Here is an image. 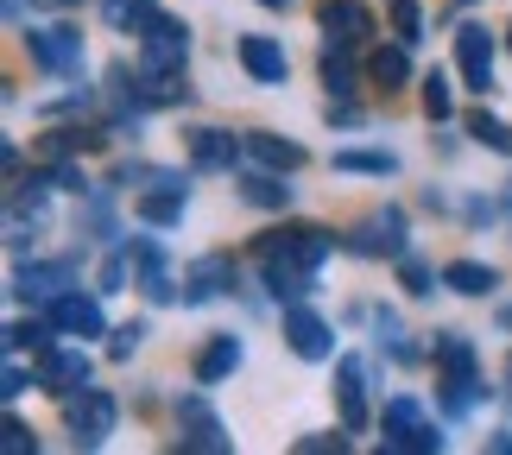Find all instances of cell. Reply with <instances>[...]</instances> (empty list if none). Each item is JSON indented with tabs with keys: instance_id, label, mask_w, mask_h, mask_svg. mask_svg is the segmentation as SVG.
Segmentation results:
<instances>
[{
	"instance_id": "6da1fadb",
	"label": "cell",
	"mask_w": 512,
	"mask_h": 455,
	"mask_svg": "<svg viewBox=\"0 0 512 455\" xmlns=\"http://www.w3.org/2000/svg\"><path fill=\"white\" fill-rule=\"evenodd\" d=\"M329 253H336V241H329L323 228H285V234H272V241H260V266H310L317 272Z\"/></svg>"
},
{
	"instance_id": "7a4b0ae2",
	"label": "cell",
	"mask_w": 512,
	"mask_h": 455,
	"mask_svg": "<svg viewBox=\"0 0 512 455\" xmlns=\"http://www.w3.org/2000/svg\"><path fill=\"white\" fill-rule=\"evenodd\" d=\"M64 418H70V437H76V449H95L114 430V418H121V411H114V399L108 392H95V386H83V392H70L64 399Z\"/></svg>"
},
{
	"instance_id": "3957f363",
	"label": "cell",
	"mask_w": 512,
	"mask_h": 455,
	"mask_svg": "<svg viewBox=\"0 0 512 455\" xmlns=\"http://www.w3.org/2000/svg\"><path fill=\"white\" fill-rule=\"evenodd\" d=\"M380 424H386V449H405V455H430V449H443L437 424H430L411 399H392Z\"/></svg>"
},
{
	"instance_id": "277c9868",
	"label": "cell",
	"mask_w": 512,
	"mask_h": 455,
	"mask_svg": "<svg viewBox=\"0 0 512 455\" xmlns=\"http://www.w3.org/2000/svg\"><path fill=\"white\" fill-rule=\"evenodd\" d=\"M177 430H184V449L228 455V430H222V418L209 411V399H177Z\"/></svg>"
},
{
	"instance_id": "5b68a950",
	"label": "cell",
	"mask_w": 512,
	"mask_h": 455,
	"mask_svg": "<svg viewBox=\"0 0 512 455\" xmlns=\"http://www.w3.org/2000/svg\"><path fill=\"white\" fill-rule=\"evenodd\" d=\"M456 64H462V83L468 89H494V32L487 26H462L456 32Z\"/></svg>"
},
{
	"instance_id": "8992f818",
	"label": "cell",
	"mask_w": 512,
	"mask_h": 455,
	"mask_svg": "<svg viewBox=\"0 0 512 455\" xmlns=\"http://www.w3.org/2000/svg\"><path fill=\"white\" fill-rule=\"evenodd\" d=\"M38 386L57 392V399H70V392H83L89 386V354L83 348H64V354H38Z\"/></svg>"
},
{
	"instance_id": "52a82bcc",
	"label": "cell",
	"mask_w": 512,
	"mask_h": 455,
	"mask_svg": "<svg viewBox=\"0 0 512 455\" xmlns=\"http://www.w3.org/2000/svg\"><path fill=\"white\" fill-rule=\"evenodd\" d=\"M190 57V26L184 19H159L146 32V51H140V70H177Z\"/></svg>"
},
{
	"instance_id": "ba28073f",
	"label": "cell",
	"mask_w": 512,
	"mask_h": 455,
	"mask_svg": "<svg viewBox=\"0 0 512 455\" xmlns=\"http://www.w3.org/2000/svg\"><path fill=\"white\" fill-rule=\"evenodd\" d=\"M285 342L304 354V361H329L336 354V335H329V323L317 310H285Z\"/></svg>"
},
{
	"instance_id": "9c48e42d",
	"label": "cell",
	"mask_w": 512,
	"mask_h": 455,
	"mask_svg": "<svg viewBox=\"0 0 512 455\" xmlns=\"http://www.w3.org/2000/svg\"><path fill=\"white\" fill-rule=\"evenodd\" d=\"M32 57L45 70H76L83 64V32L76 26H45V32H32Z\"/></svg>"
},
{
	"instance_id": "30bf717a",
	"label": "cell",
	"mask_w": 512,
	"mask_h": 455,
	"mask_svg": "<svg viewBox=\"0 0 512 455\" xmlns=\"http://www.w3.org/2000/svg\"><path fill=\"white\" fill-rule=\"evenodd\" d=\"M51 323L64 329V335H83V342L108 329V323H102V304L83 298V291H64V298H51Z\"/></svg>"
},
{
	"instance_id": "8fae6325",
	"label": "cell",
	"mask_w": 512,
	"mask_h": 455,
	"mask_svg": "<svg viewBox=\"0 0 512 455\" xmlns=\"http://www.w3.org/2000/svg\"><path fill=\"white\" fill-rule=\"evenodd\" d=\"M241 64L253 83H285V45L279 38H266V32H247L241 38Z\"/></svg>"
},
{
	"instance_id": "7c38bea8",
	"label": "cell",
	"mask_w": 512,
	"mask_h": 455,
	"mask_svg": "<svg viewBox=\"0 0 512 455\" xmlns=\"http://www.w3.org/2000/svg\"><path fill=\"white\" fill-rule=\"evenodd\" d=\"M354 253H405V215L399 209H386V215H367L361 234L348 241Z\"/></svg>"
},
{
	"instance_id": "4fadbf2b",
	"label": "cell",
	"mask_w": 512,
	"mask_h": 455,
	"mask_svg": "<svg viewBox=\"0 0 512 455\" xmlns=\"http://www.w3.org/2000/svg\"><path fill=\"white\" fill-rule=\"evenodd\" d=\"M336 399H342V424L361 430L367 424V367L361 361H342L336 367Z\"/></svg>"
},
{
	"instance_id": "5bb4252c",
	"label": "cell",
	"mask_w": 512,
	"mask_h": 455,
	"mask_svg": "<svg viewBox=\"0 0 512 455\" xmlns=\"http://www.w3.org/2000/svg\"><path fill=\"white\" fill-rule=\"evenodd\" d=\"M64 285H70V266H19L13 272L19 298H64Z\"/></svg>"
},
{
	"instance_id": "9a60e30c",
	"label": "cell",
	"mask_w": 512,
	"mask_h": 455,
	"mask_svg": "<svg viewBox=\"0 0 512 455\" xmlns=\"http://www.w3.org/2000/svg\"><path fill=\"white\" fill-rule=\"evenodd\" d=\"M241 367V342H234V335H215V342L196 354V380L203 386H215V380H228V373Z\"/></svg>"
},
{
	"instance_id": "2e32d148",
	"label": "cell",
	"mask_w": 512,
	"mask_h": 455,
	"mask_svg": "<svg viewBox=\"0 0 512 455\" xmlns=\"http://www.w3.org/2000/svg\"><path fill=\"white\" fill-rule=\"evenodd\" d=\"M247 152L260 158V165H272V171H298L304 165V146L279 140V133H247Z\"/></svg>"
},
{
	"instance_id": "e0dca14e",
	"label": "cell",
	"mask_w": 512,
	"mask_h": 455,
	"mask_svg": "<svg viewBox=\"0 0 512 455\" xmlns=\"http://www.w3.org/2000/svg\"><path fill=\"white\" fill-rule=\"evenodd\" d=\"M443 285L462 291V298H487L500 279H494V266H481V260H449V266H443Z\"/></svg>"
},
{
	"instance_id": "ac0fdd59",
	"label": "cell",
	"mask_w": 512,
	"mask_h": 455,
	"mask_svg": "<svg viewBox=\"0 0 512 455\" xmlns=\"http://www.w3.org/2000/svg\"><path fill=\"white\" fill-rule=\"evenodd\" d=\"M228 260L222 253H209V260H196V272H190V285H184V304H209L215 291H228Z\"/></svg>"
},
{
	"instance_id": "d6986e66",
	"label": "cell",
	"mask_w": 512,
	"mask_h": 455,
	"mask_svg": "<svg viewBox=\"0 0 512 455\" xmlns=\"http://www.w3.org/2000/svg\"><path fill=\"white\" fill-rule=\"evenodd\" d=\"M323 32L336 38V45H354V38H367V13L354 7V0H329V7H323Z\"/></svg>"
},
{
	"instance_id": "ffe728a7",
	"label": "cell",
	"mask_w": 512,
	"mask_h": 455,
	"mask_svg": "<svg viewBox=\"0 0 512 455\" xmlns=\"http://www.w3.org/2000/svg\"><path fill=\"white\" fill-rule=\"evenodd\" d=\"M140 102H152V108L184 102V64L177 70H140Z\"/></svg>"
},
{
	"instance_id": "44dd1931",
	"label": "cell",
	"mask_w": 512,
	"mask_h": 455,
	"mask_svg": "<svg viewBox=\"0 0 512 455\" xmlns=\"http://www.w3.org/2000/svg\"><path fill=\"white\" fill-rule=\"evenodd\" d=\"M190 152H196V165H234V133H215V127H196L190 133Z\"/></svg>"
},
{
	"instance_id": "7402d4cb",
	"label": "cell",
	"mask_w": 512,
	"mask_h": 455,
	"mask_svg": "<svg viewBox=\"0 0 512 455\" xmlns=\"http://www.w3.org/2000/svg\"><path fill=\"white\" fill-rule=\"evenodd\" d=\"M241 190H247V203H260V209H291V184H285V177H266V171H253Z\"/></svg>"
},
{
	"instance_id": "603a6c76",
	"label": "cell",
	"mask_w": 512,
	"mask_h": 455,
	"mask_svg": "<svg viewBox=\"0 0 512 455\" xmlns=\"http://www.w3.org/2000/svg\"><path fill=\"white\" fill-rule=\"evenodd\" d=\"M140 215H146V222H159V228L177 222V215H184V184H159V190L140 203Z\"/></svg>"
},
{
	"instance_id": "cb8c5ba5",
	"label": "cell",
	"mask_w": 512,
	"mask_h": 455,
	"mask_svg": "<svg viewBox=\"0 0 512 455\" xmlns=\"http://www.w3.org/2000/svg\"><path fill=\"white\" fill-rule=\"evenodd\" d=\"M373 83H386V89H405L411 83V57L399 51V45H392V51H373Z\"/></svg>"
},
{
	"instance_id": "d4e9b609",
	"label": "cell",
	"mask_w": 512,
	"mask_h": 455,
	"mask_svg": "<svg viewBox=\"0 0 512 455\" xmlns=\"http://www.w3.org/2000/svg\"><path fill=\"white\" fill-rule=\"evenodd\" d=\"M310 279H317L310 266H266V285H272V298H304V291H310Z\"/></svg>"
},
{
	"instance_id": "484cf974",
	"label": "cell",
	"mask_w": 512,
	"mask_h": 455,
	"mask_svg": "<svg viewBox=\"0 0 512 455\" xmlns=\"http://www.w3.org/2000/svg\"><path fill=\"white\" fill-rule=\"evenodd\" d=\"M323 83H329V95H348V89H354V64H348L336 45L323 51Z\"/></svg>"
},
{
	"instance_id": "4316f807",
	"label": "cell",
	"mask_w": 512,
	"mask_h": 455,
	"mask_svg": "<svg viewBox=\"0 0 512 455\" xmlns=\"http://www.w3.org/2000/svg\"><path fill=\"white\" fill-rule=\"evenodd\" d=\"M468 133H475L481 146H494V152H512V127L494 121V114H475V121H468Z\"/></svg>"
},
{
	"instance_id": "83f0119b",
	"label": "cell",
	"mask_w": 512,
	"mask_h": 455,
	"mask_svg": "<svg viewBox=\"0 0 512 455\" xmlns=\"http://www.w3.org/2000/svg\"><path fill=\"white\" fill-rule=\"evenodd\" d=\"M336 165H342V171H373V177L399 171V165H392V152H336Z\"/></svg>"
},
{
	"instance_id": "f1b7e54d",
	"label": "cell",
	"mask_w": 512,
	"mask_h": 455,
	"mask_svg": "<svg viewBox=\"0 0 512 455\" xmlns=\"http://www.w3.org/2000/svg\"><path fill=\"white\" fill-rule=\"evenodd\" d=\"M424 114L430 121H449V83L443 76H424Z\"/></svg>"
},
{
	"instance_id": "f546056e",
	"label": "cell",
	"mask_w": 512,
	"mask_h": 455,
	"mask_svg": "<svg viewBox=\"0 0 512 455\" xmlns=\"http://www.w3.org/2000/svg\"><path fill=\"white\" fill-rule=\"evenodd\" d=\"M0 449H7V455H32L38 443H32V430L19 424V418H7V430H0Z\"/></svg>"
},
{
	"instance_id": "4dcf8cb0",
	"label": "cell",
	"mask_w": 512,
	"mask_h": 455,
	"mask_svg": "<svg viewBox=\"0 0 512 455\" xmlns=\"http://www.w3.org/2000/svg\"><path fill=\"white\" fill-rule=\"evenodd\" d=\"M392 26H399V38L411 45V38H418V0H392Z\"/></svg>"
},
{
	"instance_id": "1f68e13d",
	"label": "cell",
	"mask_w": 512,
	"mask_h": 455,
	"mask_svg": "<svg viewBox=\"0 0 512 455\" xmlns=\"http://www.w3.org/2000/svg\"><path fill=\"white\" fill-rule=\"evenodd\" d=\"M140 335H146L140 323H127V329H114V342H108V354H114V361H127V354H133V348H140Z\"/></svg>"
},
{
	"instance_id": "d6a6232c",
	"label": "cell",
	"mask_w": 512,
	"mask_h": 455,
	"mask_svg": "<svg viewBox=\"0 0 512 455\" xmlns=\"http://www.w3.org/2000/svg\"><path fill=\"white\" fill-rule=\"evenodd\" d=\"M399 279H405V291H430V266H418V260H399Z\"/></svg>"
},
{
	"instance_id": "836d02e7",
	"label": "cell",
	"mask_w": 512,
	"mask_h": 455,
	"mask_svg": "<svg viewBox=\"0 0 512 455\" xmlns=\"http://www.w3.org/2000/svg\"><path fill=\"white\" fill-rule=\"evenodd\" d=\"M0 392H7V399H19V392H26V367H19V361H7V380H0Z\"/></svg>"
},
{
	"instance_id": "e575fe53",
	"label": "cell",
	"mask_w": 512,
	"mask_h": 455,
	"mask_svg": "<svg viewBox=\"0 0 512 455\" xmlns=\"http://www.w3.org/2000/svg\"><path fill=\"white\" fill-rule=\"evenodd\" d=\"M51 184H57V190H83V171H76V165H57Z\"/></svg>"
},
{
	"instance_id": "d590c367",
	"label": "cell",
	"mask_w": 512,
	"mask_h": 455,
	"mask_svg": "<svg viewBox=\"0 0 512 455\" xmlns=\"http://www.w3.org/2000/svg\"><path fill=\"white\" fill-rule=\"evenodd\" d=\"M298 449H304V455H329V449H342V437H304Z\"/></svg>"
},
{
	"instance_id": "8d00e7d4",
	"label": "cell",
	"mask_w": 512,
	"mask_h": 455,
	"mask_svg": "<svg viewBox=\"0 0 512 455\" xmlns=\"http://www.w3.org/2000/svg\"><path fill=\"white\" fill-rule=\"evenodd\" d=\"M38 7H83V0H38Z\"/></svg>"
},
{
	"instance_id": "74e56055",
	"label": "cell",
	"mask_w": 512,
	"mask_h": 455,
	"mask_svg": "<svg viewBox=\"0 0 512 455\" xmlns=\"http://www.w3.org/2000/svg\"><path fill=\"white\" fill-rule=\"evenodd\" d=\"M260 7H298V0H260Z\"/></svg>"
},
{
	"instance_id": "f35d334b",
	"label": "cell",
	"mask_w": 512,
	"mask_h": 455,
	"mask_svg": "<svg viewBox=\"0 0 512 455\" xmlns=\"http://www.w3.org/2000/svg\"><path fill=\"white\" fill-rule=\"evenodd\" d=\"M462 7H468V0H462Z\"/></svg>"
}]
</instances>
